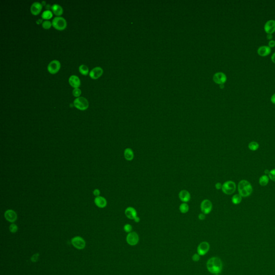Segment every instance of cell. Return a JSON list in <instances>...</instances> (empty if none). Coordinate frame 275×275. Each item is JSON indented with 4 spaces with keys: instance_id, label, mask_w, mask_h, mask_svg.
Instances as JSON below:
<instances>
[{
    "instance_id": "6da1fadb",
    "label": "cell",
    "mask_w": 275,
    "mask_h": 275,
    "mask_svg": "<svg viewBox=\"0 0 275 275\" xmlns=\"http://www.w3.org/2000/svg\"><path fill=\"white\" fill-rule=\"evenodd\" d=\"M207 269L210 273L214 274H218L221 272L222 263L221 260L217 257H213L207 261Z\"/></svg>"
},
{
    "instance_id": "7a4b0ae2",
    "label": "cell",
    "mask_w": 275,
    "mask_h": 275,
    "mask_svg": "<svg viewBox=\"0 0 275 275\" xmlns=\"http://www.w3.org/2000/svg\"><path fill=\"white\" fill-rule=\"evenodd\" d=\"M238 191L241 197H247L253 192V187L248 181L243 180L239 183Z\"/></svg>"
},
{
    "instance_id": "3957f363",
    "label": "cell",
    "mask_w": 275,
    "mask_h": 275,
    "mask_svg": "<svg viewBox=\"0 0 275 275\" xmlns=\"http://www.w3.org/2000/svg\"><path fill=\"white\" fill-rule=\"evenodd\" d=\"M221 189L222 192L226 195H232L236 191V183L232 181H226L222 184Z\"/></svg>"
},
{
    "instance_id": "277c9868",
    "label": "cell",
    "mask_w": 275,
    "mask_h": 275,
    "mask_svg": "<svg viewBox=\"0 0 275 275\" xmlns=\"http://www.w3.org/2000/svg\"><path fill=\"white\" fill-rule=\"evenodd\" d=\"M53 27L58 30H64L67 27V22L66 19L61 17H56L52 21Z\"/></svg>"
},
{
    "instance_id": "5b68a950",
    "label": "cell",
    "mask_w": 275,
    "mask_h": 275,
    "mask_svg": "<svg viewBox=\"0 0 275 275\" xmlns=\"http://www.w3.org/2000/svg\"><path fill=\"white\" fill-rule=\"evenodd\" d=\"M74 105L76 108L83 111L87 109L89 106V102L85 97H80L74 100Z\"/></svg>"
},
{
    "instance_id": "8992f818",
    "label": "cell",
    "mask_w": 275,
    "mask_h": 275,
    "mask_svg": "<svg viewBox=\"0 0 275 275\" xmlns=\"http://www.w3.org/2000/svg\"><path fill=\"white\" fill-rule=\"evenodd\" d=\"M71 242L72 245L77 249H83L85 247V241L81 236H75L71 239Z\"/></svg>"
},
{
    "instance_id": "52a82bcc",
    "label": "cell",
    "mask_w": 275,
    "mask_h": 275,
    "mask_svg": "<svg viewBox=\"0 0 275 275\" xmlns=\"http://www.w3.org/2000/svg\"><path fill=\"white\" fill-rule=\"evenodd\" d=\"M200 207L203 213L208 214L212 211L213 205L211 201L209 199H204L201 201Z\"/></svg>"
},
{
    "instance_id": "ba28073f",
    "label": "cell",
    "mask_w": 275,
    "mask_h": 275,
    "mask_svg": "<svg viewBox=\"0 0 275 275\" xmlns=\"http://www.w3.org/2000/svg\"><path fill=\"white\" fill-rule=\"evenodd\" d=\"M61 67L60 62L56 60H54L53 61L50 62L48 64V71L51 74H56L58 72Z\"/></svg>"
},
{
    "instance_id": "9c48e42d",
    "label": "cell",
    "mask_w": 275,
    "mask_h": 275,
    "mask_svg": "<svg viewBox=\"0 0 275 275\" xmlns=\"http://www.w3.org/2000/svg\"><path fill=\"white\" fill-rule=\"evenodd\" d=\"M139 240V236L135 232H130L126 236V241L130 246H135L137 245Z\"/></svg>"
},
{
    "instance_id": "30bf717a",
    "label": "cell",
    "mask_w": 275,
    "mask_h": 275,
    "mask_svg": "<svg viewBox=\"0 0 275 275\" xmlns=\"http://www.w3.org/2000/svg\"><path fill=\"white\" fill-rule=\"evenodd\" d=\"M210 249V245L207 242H202L197 248V253L200 256H203L207 253Z\"/></svg>"
},
{
    "instance_id": "8fae6325",
    "label": "cell",
    "mask_w": 275,
    "mask_h": 275,
    "mask_svg": "<svg viewBox=\"0 0 275 275\" xmlns=\"http://www.w3.org/2000/svg\"><path fill=\"white\" fill-rule=\"evenodd\" d=\"M227 80V77L224 73L221 72L217 73L213 76V81L217 84L223 85Z\"/></svg>"
},
{
    "instance_id": "7c38bea8",
    "label": "cell",
    "mask_w": 275,
    "mask_h": 275,
    "mask_svg": "<svg viewBox=\"0 0 275 275\" xmlns=\"http://www.w3.org/2000/svg\"><path fill=\"white\" fill-rule=\"evenodd\" d=\"M5 219L10 222H15L17 219V215L16 212L13 210H8L4 213Z\"/></svg>"
},
{
    "instance_id": "4fadbf2b",
    "label": "cell",
    "mask_w": 275,
    "mask_h": 275,
    "mask_svg": "<svg viewBox=\"0 0 275 275\" xmlns=\"http://www.w3.org/2000/svg\"><path fill=\"white\" fill-rule=\"evenodd\" d=\"M265 32L268 34H273L275 32V20H269L266 22L265 24Z\"/></svg>"
},
{
    "instance_id": "5bb4252c",
    "label": "cell",
    "mask_w": 275,
    "mask_h": 275,
    "mask_svg": "<svg viewBox=\"0 0 275 275\" xmlns=\"http://www.w3.org/2000/svg\"><path fill=\"white\" fill-rule=\"evenodd\" d=\"M103 73V69L100 67H96L90 71L89 76L93 79H97L102 75Z\"/></svg>"
},
{
    "instance_id": "9a60e30c",
    "label": "cell",
    "mask_w": 275,
    "mask_h": 275,
    "mask_svg": "<svg viewBox=\"0 0 275 275\" xmlns=\"http://www.w3.org/2000/svg\"><path fill=\"white\" fill-rule=\"evenodd\" d=\"M125 214L127 218L134 220L137 217V212L134 207L130 206L125 209Z\"/></svg>"
},
{
    "instance_id": "2e32d148",
    "label": "cell",
    "mask_w": 275,
    "mask_h": 275,
    "mask_svg": "<svg viewBox=\"0 0 275 275\" xmlns=\"http://www.w3.org/2000/svg\"><path fill=\"white\" fill-rule=\"evenodd\" d=\"M178 197L183 203H187L191 199V195L188 191L182 190L180 191L178 193Z\"/></svg>"
},
{
    "instance_id": "e0dca14e",
    "label": "cell",
    "mask_w": 275,
    "mask_h": 275,
    "mask_svg": "<svg viewBox=\"0 0 275 275\" xmlns=\"http://www.w3.org/2000/svg\"><path fill=\"white\" fill-rule=\"evenodd\" d=\"M42 8V5L40 3L38 2H34L31 5V8H30L31 13L33 15H37L40 13Z\"/></svg>"
},
{
    "instance_id": "ac0fdd59",
    "label": "cell",
    "mask_w": 275,
    "mask_h": 275,
    "mask_svg": "<svg viewBox=\"0 0 275 275\" xmlns=\"http://www.w3.org/2000/svg\"><path fill=\"white\" fill-rule=\"evenodd\" d=\"M271 51V48L268 46H261L257 50V53L259 56L265 57L270 54Z\"/></svg>"
},
{
    "instance_id": "d6986e66",
    "label": "cell",
    "mask_w": 275,
    "mask_h": 275,
    "mask_svg": "<svg viewBox=\"0 0 275 275\" xmlns=\"http://www.w3.org/2000/svg\"><path fill=\"white\" fill-rule=\"evenodd\" d=\"M69 83L72 87L79 88L81 85V81L79 77L76 75H71L69 79Z\"/></svg>"
},
{
    "instance_id": "ffe728a7",
    "label": "cell",
    "mask_w": 275,
    "mask_h": 275,
    "mask_svg": "<svg viewBox=\"0 0 275 275\" xmlns=\"http://www.w3.org/2000/svg\"><path fill=\"white\" fill-rule=\"evenodd\" d=\"M94 201L96 205L100 208H104L107 205V201L106 199L102 196L96 197L94 199Z\"/></svg>"
},
{
    "instance_id": "44dd1931",
    "label": "cell",
    "mask_w": 275,
    "mask_h": 275,
    "mask_svg": "<svg viewBox=\"0 0 275 275\" xmlns=\"http://www.w3.org/2000/svg\"><path fill=\"white\" fill-rule=\"evenodd\" d=\"M124 155L125 159H126L127 161H131L134 159L135 154L131 148H127L124 150Z\"/></svg>"
},
{
    "instance_id": "7402d4cb",
    "label": "cell",
    "mask_w": 275,
    "mask_h": 275,
    "mask_svg": "<svg viewBox=\"0 0 275 275\" xmlns=\"http://www.w3.org/2000/svg\"><path fill=\"white\" fill-rule=\"evenodd\" d=\"M51 9L53 11V13L56 16H61L63 13V9L60 5H59L58 4H53L52 6Z\"/></svg>"
},
{
    "instance_id": "603a6c76",
    "label": "cell",
    "mask_w": 275,
    "mask_h": 275,
    "mask_svg": "<svg viewBox=\"0 0 275 275\" xmlns=\"http://www.w3.org/2000/svg\"><path fill=\"white\" fill-rule=\"evenodd\" d=\"M269 177L266 175H263L259 178V184L261 186H263V187H265V186H266V185H267L268 183H269Z\"/></svg>"
},
{
    "instance_id": "cb8c5ba5",
    "label": "cell",
    "mask_w": 275,
    "mask_h": 275,
    "mask_svg": "<svg viewBox=\"0 0 275 275\" xmlns=\"http://www.w3.org/2000/svg\"><path fill=\"white\" fill-rule=\"evenodd\" d=\"M179 210L182 213H186L189 210V206L187 203H182L180 205Z\"/></svg>"
},
{
    "instance_id": "d4e9b609",
    "label": "cell",
    "mask_w": 275,
    "mask_h": 275,
    "mask_svg": "<svg viewBox=\"0 0 275 275\" xmlns=\"http://www.w3.org/2000/svg\"><path fill=\"white\" fill-rule=\"evenodd\" d=\"M242 201V197L241 196L240 194H236L235 195L232 197V201L233 204H240Z\"/></svg>"
},
{
    "instance_id": "484cf974",
    "label": "cell",
    "mask_w": 275,
    "mask_h": 275,
    "mask_svg": "<svg viewBox=\"0 0 275 275\" xmlns=\"http://www.w3.org/2000/svg\"><path fill=\"white\" fill-rule=\"evenodd\" d=\"M248 148L251 151H256L259 148V144L256 141H252L249 143Z\"/></svg>"
},
{
    "instance_id": "4316f807",
    "label": "cell",
    "mask_w": 275,
    "mask_h": 275,
    "mask_svg": "<svg viewBox=\"0 0 275 275\" xmlns=\"http://www.w3.org/2000/svg\"><path fill=\"white\" fill-rule=\"evenodd\" d=\"M79 71L83 75H87L89 73V69L85 65H81L79 67Z\"/></svg>"
},
{
    "instance_id": "83f0119b",
    "label": "cell",
    "mask_w": 275,
    "mask_h": 275,
    "mask_svg": "<svg viewBox=\"0 0 275 275\" xmlns=\"http://www.w3.org/2000/svg\"><path fill=\"white\" fill-rule=\"evenodd\" d=\"M53 16V14L50 10H46L43 12V13L42 15V17L43 19H51Z\"/></svg>"
},
{
    "instance_id": "f1b7e54d",
    "label": "cell",
    "mask_w": 275,
    "mask_h": 275,
    "mask_svg": "<svg viewBox=\"0 0 275 275\" xmlns=\"http://www.w3.org/2000/svg\"><path fill=\"white\" fill-rule=\"evenodd\" d=\"M52 25V23L49 21H45L42 23V27L45 29H49Z\"/></svg>"
},
{
    "instance_id": "f546056e",
    "label": "cell",
    "mask_w": 275,
    "mask_h": 275,
    "mask_svg": "<svg viewBox=\"0 0 275 275\" xmlns=\"http://www.w3.org/2000/svg\"><path fill=\"white\" fill-rule=\"evenodd\" d=\"M9 230L11 233H15L18 230V227L16 224H12L9 226Z\"/></svg>"
},
{
    "instance_id": "4dcf8cb0",
    "label": "cell",
    "mask_w": 275,
    "mask_h": 275,
    "mask_svg": "<svg viewBox=\"0 0 275 275\" xmlns=\"http://www.w3.org/2000/svg\"><path fill=\"white\" fill-rule=\"evenodd\" d=\"M81 90L79 88H75L73 91V94L75 97H79L80 96L81 94Z\"/></svg>"
},
{
    "instance_id": "1f68e13d",
    "label": "cell",
    "mask_w": 275,
    "mask_h": 275,
    "mask_svg": "<svg viewBox=\"0 0 275 275\" xmlns=\"http://www.w3.org/2000/svg\"><path fill=\"white\" fill-rule=\"evenodd\" d=\"M124 230L126 233H130L132 230V226L130 224H127L125 225L124 226Z\"/></svg>"
},
{
    "instance_id": "d6a6232c",
    "label": "cell",
    "mask_w": 275,
    "mask_h": 275,
    "mask_svg": "<svg viewBox=\"0 0 275 275\" xmlns=\"http://www.w3.org/2000/svg\"><path fill=\"white\" fill-rule=\"evenodd\" d=\"M269 177L270 180L275 182V169H272L269 172Z\"/></svg>"
},
{
    "instance_id": "836d02e7",
    "label": "cell",
    "mask_w": 275,
    "mask_h": 275,
    "mask_svg": "<svg viewBox=\"0 0 275 275\" xmlns=\"http://www.w3.org/2000/svg\"><path fill=\"white\" fill-rule=\"evenodd\" d=\"M39 256V254L38 253L34 254L31 258V261L32 262H36L38 260V257Z\"/></svg>"
},
{
    "instance_id": "e575fe53",
    "label": "cell",
    "mask_w": 275,
    "mask_h": 275,
    "mask_svg": "<svg viewBox=\"0 0 275 275\" xmlns=\"http://www.w3.org/2000/svg\"><path fill=\"white\" fill-rule=\"evenodd\" d=\"M200 255L198 254H195L192 257V259L194 262H198L200 259Z\"/></svg>"
},
{
    "instance_id": "d590c367",
    "label": "cell",
    "mask_w": 275,
    "mask_h": 275,
    "mask_svg": "<svg viewBox=\"0 0 275 275\" xmlns=\"http://www.w3.org/2000/svg\"><path fill=\"white\" fill-rule=\"evenodd\" d=\"M268 45H269V47L270 48H274L275 46V40H271L269 42V43H268Z\"/></svg>"
},
{
    "instance_id": "8d00e7d4",
    "label": "cell",
    "mask_w": 275,
    "mask_h": 275,
    "mask_svg": "<svg viewBox=\"0 0 275 275\" xmlns=\"http://www.w3.org/2000/svg\"><path fill=\"white\" fill-rule=\"evenodd\" d=\"M222 185L220 182H218L215 184V187L217 190H220L222 188Z\"/></svg>"
},
{
    "instance_id": "74e56055",
    "label": "cell",
    "mask_w": 275,
    "mask_h": 275,
    "mask_svg": "<svg viewBox=\"0 0 275 275\" xmlns=\"http://www.w3.org/2000/svg\"><path fill=\"white\" fill-rule=\"evenodd\" d=\"M93 194L95 195V196H100V190H98L97 189H96L95 190H94V191H93Z\"/></svg>"
},
{
    "instance_id": "f35d334b",
    "label": "cell",
    "mask_w": 275,
    "mask_h": 275,
    "mask_svg": "<svg viewBox=\"0 0 275 275\" xmlns=\"http://www.w3.org/2000/svg\"><path fill=\"white\" fill-rule=\"evenodd\" d=\"M198 219L201 220H203L205 219V214L204 213H201L198 215Z\"/></svg>"
},
{
    "instance_id": "ab89813d",
    "label": "cell",
    "mask_w": 275,
    "mask_h": 275,
    "mask_svg": "<svg viewBox=\"0 0 275 275\" xmlns=\"http://www.w3.org/2000/svg\"><path fill=\"white\" fill-rule=\"evenodd\" d=\"M271 102H272L273 104H275V93L274 94H273V96H271Z\"/></svg>"
},
{
    "instance_id": "60d3db41",
    "label": "cell",
    "mask_w": 275,
    "mask_h": 275,
    "mask_svg": "<svg viewBox=\"0 0 275 275\" xmlns=\"http://www.w3.org/2000/svg\"><path fill=\"white\" fill-rule=\"evenodd\" d=\"M267 38L268 40H270H270H271L273 39V34H268L267 36Z\"/></svg>"
},
{
    "instance_id": "b9f144b4",
    "label": "cell",
    "mask_w": 275,
    "mask_h": 275,
    "mask_svg": "<svg viewBox=\"0 0 275 275\" xmlns=\"http://www.w3.org/2000/svg\"><path fill=\"white\" fill-rule=\"evenodd\" d=\"M271 60L275 64V53H274L271 56Z\"/></svg>"
},
{
    "instance_id": "7bdbcfd3",
    "label": "cell",
    "mask_w": 275,
    "mask_h": 275,
    "mask_svg": "<svg viewBox=\"0 0 275 275\" xmlns=\"http://www.w3.org/2000/svg\"><path fill=\"white\" fill-rule=\"evenodd\" d=\"M140 218H139V217H138V216L135 218V219H134V221H135V222H139L140 221Z\"/></svg>"
},
{
    "instance_id": "ee69618b",
    "label": "cell",
    "mask_w": 275,
    "mask_h": 275,
    "mask_svg": "<svg viewBox=\"0 0 275 275\" xmlns=\"http://www.w3.org/2000/svg\"><path fill=\"white\" fill-rule=\"evenodd\" d=\"M269 172H270V171H269L268 170H265V174H269Z\"/></svg>"
},
{
    "instance_id": "f6af8a7d",
    "label": "cell",
    "mask_w": 275,
    "mask_h": 275,
    "mask_svg": "<svg viewBox=\"0 0 275 275\" xmlns=\"http://www.w3.org/2000/svg\"><path fill=\"white\" fill-rule=\"evenodd\" d=\"M218 275V274H216V275Z\"/></svg>"
}]
</instances>
